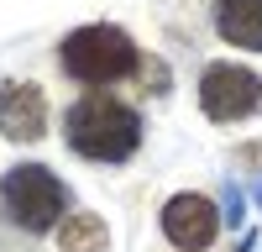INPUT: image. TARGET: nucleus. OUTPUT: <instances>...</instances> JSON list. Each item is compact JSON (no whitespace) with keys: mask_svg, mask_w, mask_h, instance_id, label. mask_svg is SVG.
<instances>
[{"mask_svg":"<svg viewBox=\"0 0 262 252\" xmlns=\"http://www.w3.org/2000/svg\"><path fill=\"white\" fill-rule=\"evenodd\" d=\"M63 137H69L74 153L95 158V163H121L142 147V116L111 95H84L63 116Z\"/></svg>","mask_w":262,"mask_h":252,"instance_id":"obj_1","label":"nucleus"},{"mask_svg":"<svg viewBox=\"0 0 262 252\" xmlns=\"http://www.w3.org/2000/svg\"><path fill=\"white\" fill-rule=\"evenodd\" d=\"M63 69L79 84H111L137 69V48L121 27H79L63 37Z\"/></svg>","mask_w":262,"mask_h":252,"instance_id":"obj_2","label":"nucleus"},{"mask_svg":"<svg viewBox=\"0 0 262 252\" xmlns=\"http://www.w3.org/2000/svg\"><path fill=\"white\" fill-rule=\"evenodd\" d=\"M0 205H6V216L16 226H27V231H48L58 216H63V205H69V189L58 184L53 168H42V163H16L6 179H0Z\"/></svg>","mask_w":262,"mask_h":252,"instance_id":"obj_3","label":"nucleus"},{"mask_svg":"<svg viewBox=\"0 0 262 252\" xmlns=\"http://www.w3.org/2000/svg\"><path fill=\"white\" fill-rule=\"evenodd\" d=\"M200 105L210 121H242L262 105V79L242 63H210L200 79Z\"/></svg>","mask_w":262,"mask_h":252,"instance_id":"obj_4","label":"nucleus"},{"mask_svg":"<svg viewBox=\"0 0 262 252\" xmlns=\"http://www.w3.org/2000/svg\"><path fill=\"white\" fill-rule=\"evenodd\" d=\"M215 231H221V210H215V200H205V195H173L163 205V237L179 252L210 247Z\"/></svg>","mask_w":262,"mask_h":252,"instance_id":"obj_5","label":"nucleus"},{"mask_svg":"<svg viewBox=\"0 0 262 252\" xmlns=\"http://www.w3.org/2000/svg\"><path fill=\"white\" fill-rule=\"evenodd\" d=\"M42 126H48V100H42L37 84L6 79L0 84V137L11 142H37Z\"/></svg>","mask_w":262,"mask_h":252,"instance_id":"obj_6","label":"nucleus"},{"mask_svg":"<svg viewBox=\"0 0 262 252\" xmlns=\"http://www.w3.org/2000/svg\"><path fill=\"white\" fill-rule=\"evenodd\" d=\"M215 32L236 48H262V0H215Z\"/></svg>","mask_w":262,"mask_h":252,"instance_id":"obj_7","label":"nucleus"},{"mask_svg":"<svg viewBox=\"0 0 262 252\" xmlns=\"http://www.w3.org/2000/svg\"><path fill=\"white\" fill-rule=\"evenodd\" d=\"M111 247V231H105V221L100 216H69L63 221V231H58V252H105Z\"/></svg>","mask_w":262,"mask_h":252,"instance_id":"obj_8","label":"nucleus"}]
</instances>
